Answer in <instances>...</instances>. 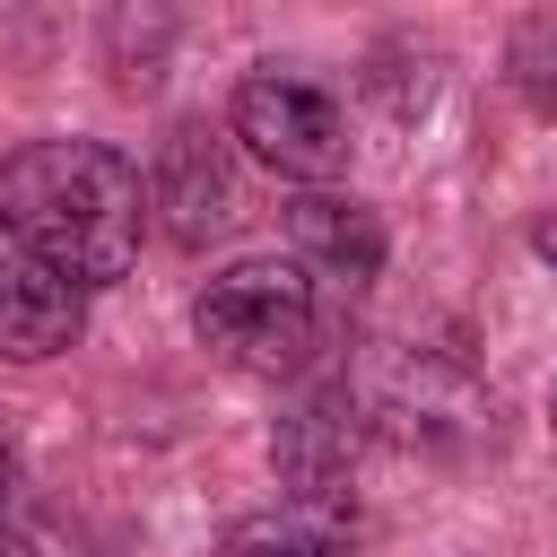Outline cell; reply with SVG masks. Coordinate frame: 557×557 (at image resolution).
Wrapping results in <instances>:
<instances>
[{"label":"cell","mask_w":557,"mask_h":557,"mask_svg":"<svg viewBox=\"0 0 557 557\" xmlns=\"http://www.w3.org/2000/svg\"><path fill=\"white\" fill-rule=\"evenodd\" d=\"M148 183L104 139H26L0 157V235L70 287H104L139 261Z\"/></svg>","instance_id":"cell-1"},{"label":"cell","mask_w":557,"mask_h":557,"mask_svg":"<svg viewBox=\"0 0 557 557\" xmlns=\"http://www.w3.org/2000/svg\"><path fill=\"white\" fill-rule=\"evenodd\" d=\"M191 331L244 374H296L322 339V305L296 261H235L191 296Z\"/></svg>","instance_id":"cell-2"},{"label":"cell","mask_w":557,"mask_h":557,"mask_svg":"<svg viewBox=\"0 0 557 557\" xmlns=\"http://www.w3.org/2000/svg\"><path fill=\"white\" fill-rule=\"evenodd\" d=\"M226 131H235L270 174H287V183H331V174L348 165V122H339V104H331L322 87L287 78V70H252V78L235 87Z\"/></svg>","instance_id":"cell-3"},{"label":"cell","mask_w":557,"mask_h":557,"mask_svg":"<svg viewBox=\"0 0 557 557\" xmlns=\"http://www.w3.org/2000/svg\"><path fill=\"white\" fill-rule=\"evenodd\" d=\"M148 209H165V235L174 244H209L235 226V174H226V148L183 122L165 148H157V174H148Z\"/></svg>","instance_id":"cell-4"},{"label":"cell","mask_w":557,"mask_h":557,"mask_svg":"<svg viewBox=\"0 0 557 557\" xmlns=\"http://www.w3.org/2000/svg\"><path fill=\"white\" fill-rule=\"evenodd\" d=\"M87 331V287L52 278L26 252H0V366H44Z\"/></svg>","instance_id":"cell-5"},{"label":"cell","mask_w":557,"mask_h":557,"mask_svg":"<svg viewBox=\"0 0 557 557\" xmlns=\"http://www.w3.org/2000/svg\"><path fill=\"white\" fill-rule=\"evenodd\" d=\"M287 235H296V270L313 261V270H331L348 287H366L383 270V218L366 200H348V191H305L287 209Z\"/></svg>","instance_id":"cell-6"},{"label":"cell","mask_w":557,"mask_h":557,"mask_svg":"<svg viewBox=\"0 0 557 557\" xmlns=\"http://www.w3.org/2000/svg\"><path fill=\"white\" fill-rule=\"evenodd\" d=\"M348 453H357V426H348V409H339L331 392H322L313 409H296V418H287V435H278V470H287L305 496H339Z\"/></svg>","instance_id":"cell-7"},{"label":"cell","mask_w":557,"mask_h":557,"mask_svg":"<svg viewBox=\"0 0 557 557\" xmlns=\"http://www.w3.org/2000/svg\"><path fill=\"white\" fill-rule=\"evenodd\" d=\"M226 557H339V531L322 513H252L226 540Z\"/></svg>","instance_id":"cell-8"},{"label":"cell","mask_w":557,"mask_h":557,"mask_svg":"<svg viewBox=\"0 0 557 557\" xmlns=\"http://www.w3.org/2000/svg\"><path fill=\"white\" fill-rule=\"evenodd\" d=\"M513 78L540 104H557V17H522L513 26Z\"/></svg>","instance_id":"cell-9"},{"label":"cell","mask_w":557,"mask_h":557,"mask_svg":"<svg viewBox=\"0 0 557 557\" xmlns=\"http://www.w3.org/2000/svg\"><path fill=\"white\" fill-rule=\"evenodd\" d=\"M0 557H35V548H26V540H17L9 522H0Z\"/></svg>","instance_id":"cell-10"},{"label":"cell","mask_w":557,"mask_h":557,"mask_svg":"<svg viewBox=\"0 0 557 557\" xmlns=\"http://www.w3.org/2000/svg\"><path fill=\"white\" fill-rule=\"evenodd\" d=\"M0 487H9V435H0Z\"/></svg>","instance_id":"cell-11"},{"label":"cell","mask_w":557,"mask_h":557,"mask_svg":"<svg viewBox=\"0 0 557 557\" xmlns=\"http://www.w3.org/2000/svg\"><path fill=\"white\" fill-rule=\"evenodd\" d=\"M540 252H548V261H557V235H540Z\"/></svg>","instance_id":"cell-12"},{"label":"cell","mask_w":557,"mask_h":557,"mask_svg":"<svg viewBox=\"0 0 557 557\" xmlns=\"http://www.w3.org/2000/svg\"><path fill=\"white\" fill-rule=\"evenodd\" d=\"M548 409H557V400H548Z\"/></svg>","instance_id":"cell-13"}]
</instances>
